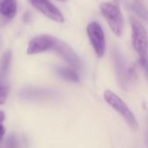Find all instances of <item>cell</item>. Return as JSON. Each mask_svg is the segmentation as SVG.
Here are the masks:
<instances>
[{
  "mask_svg": "<svg viewBox=\"0 0 148 148\" xmlns=\"http://www.w3.org/2000/svg\"><path fill=\"white\" fill-rule=\"evenodd\" d=\"M57 1H61V2H64V1H66V0H57Z\"/></svg>",
  "mask_w": 148,
  "mask_h": 148,
  "instance_id": "21",
  "label": "cell"
},
{
  "mask_svg": "<svg viewBox=\"0 0 148 148\" xmlns=\"http://www.w3.org/2000/svg\"><path fill=\"white\" fill-rule=\"evenodd\" d=\"M56 72L63 80L73 82H80V77L74 69L67 68V67H56Z\"/></svg>",
  "mask_w": 148,
  "mask_h": 148,
  "instance_id": "11",
  "label": "cell"
},
{
  "mask_svg": "<svg viewBox=\"0 0 148 148\" xmlns=\"http://www.w3.org/2000/svg\"><path fill=\"white\" fill-rule=\"evenodd\" d=\"M89 42L98 57H102L106 51V38L104 31L98 22H91L87 27Z\"/></svg>",
  "mask_w": 148,
  "mask_h": 148,
  "instance_id": "4",
  "label": "cell"
},
{
  "mask_svg": "<svg viewBox=\"0 0 148 148\" xmlns=\"http://www.w3.org/2000/svg\"><path fill=\"white\" fill-rule=\"evenodd\" d=\"M103 96L107 103L110 105L115 111H117L125 119V121L132 129L138 130L139 123L134 114L132 113L130 108L127 107V105L124 102V101L121 97H119L115 93H114L111 90H106L104 92Z\"/></svg>",
  "mask_w": 148,
  "mask_h": 148,
  "instance_id": "3",
  "label": "cell"
},
{
  "mask_svg": "<svg viewBox=\"0 0 148 148\" xmlns=\"http://www.w3.org/2000/svg\"><path fill=\"white\" fill-rule=\"evenodd\" d=\"M29 1L37 10H39L41 13H42L49 19L57 23L64 22V17L62 12L49 0H29Z\"/></svg>",
  "mask_w": 148,
  "mask_h": 148,
  "instance_id": "8",
  "label": "cell"
},
{
  "mask_svg": "<svg viewBox=\"0 0 148 148\" xmlns=\"http://www.w3.org/2000/svg\"><path fill=\"white\" fill-rule=\"evenodd\" d=\"M4 120V113L3 111H0V123H3Z\"/></svg>",
  "mask_w": 148,
  "mask_h": 148,
  "instance_id": "19",
  "label": "cell"
},
{
  "mask_svg": "<svg viewBox=\"0 0 148 148\" xmlns=\"http://www.w3.org/2000/svg\"><path fill=\"white\" fill-rule=\"evenodd\" d=\"M4 133H5V128H4V127L3 126V124L0 123V144H1V142H2V140H3Z\"/></svg>",
  "mask_w": 148,
  "mask_h": 148,
  "instance_id": "18",
  "label": "cell"
},
{
  "mask_svg": "<svg viewBox=\"0 0 148 148\" xmlns=\"http://www.w3.org/2000/svg\"><path fill=\"white\" fill-rule=\"evenodd\" d=\"M146 140H147V146H148V134H147V137H146Z\"/></svg>",
  "mask_w": 148,
  "mask_h": 148,
  "instance_id": "20",
  "label": "cell"
},
{
  "mask_svg": "<svg viewBox=\"0 0 148 148\" xmlns=\"http://www.w3.org/2000/svg\"><path fill=\"white\" fill-rule=\"evenodd\" d=\"M9 94V88L8 87H0V105L5 103Z\"/></svg>",
  "mask_w": 148,
  "mask_h": 148,
  "instance_id": "15",
  "label": "cell"
},
{
  "mask_svg": "<svg viewBox=\"0 0 148 148\" xmlns=\"http://www.w3.org/2000/svg\"><path fill=\"white\" fill-rule=\"evenodd\" d=\"M12 59V52L10 49L6 50L1 59H0V76L2 78H5L10 67V62Z\"/></svg>",
  "mask_w": 148,
  "mask_h": 148,
  "instance_id": "13",
  "label": "cell"
},
{
  "mask_svg": "<svg viewBox=\"0 0 148 148\" xmlns=\"http://www.w3.org/2000/svg\"><path fill=\"white\" fill-rule=\"evenodd\" d=\"M0 148H2V147H1V146H0Z\"/></svg>",
  "mask_w": 148,
  "mask_h": 148,
  "instance_id": "22",
  "label": "cell"
},
{
  "mask_svg": "<svg viewBox=\"0 0 148 148\" xmlns=\"http://www.w3.org/2000/svg\"><path fill=\"white\" fill-rule=\"evenodd\" d=\"M5 148H19V143L14 134H10L5 142Z\"/></svg>",
  "mask_w": 148,
  "mask_h": 148,
  "instance_id": "14",
  "label": "cell"
},
{
  "mask_svg": "<svg viewBox=\"0 0 148 148\" xmlns=\"http://www.w3.org/2000/svg\"><path fill=\"white\" fill-rule=\"evenodd\" d=\"M17 10L16 0H0V15L8 20L15 17Z\"/></svg>",
  "mask_w": 148,
  "mask_h": 148,
  "instance_id": "10",
  "label": "cell"
},
{
  "mask_svg": "<svg viewBox=\"0 0 148 148\" xmlns=\"http://www.w3.org/2000/svg\"><path fill=\"white\" fill-rule=\"evenodd\" d=\"M100 9L114 34L121 36L124 29V18L120 8L113 3L104 2L101 3Z\"/></svg>",
  "mask_w": 148,
  "mask_h": 148,
  "instance_id": "2",
  "label": "cell"
},
{
  "mask_svg": "<svg viewBox=\"0 0 148 148\" xmlns=\"http://www.w3.org/2000/svg\"><path fill=\"white\" fill-rule=\"evenodd\" d=\"M56 37L50 35H41L32 38L27 48L28 55H36L51 51Z\"/></svg>",
  "mask_w": 148,
  "mask_h": 148,
  "instance_id": "7",
  "label": "cell"
},
{
  "mask_svg": "<svg viewBox=\"0 0 148 148\" xmlns=\"http://www.w3.org/2000/svg\"><path fill=\"white\" fill-rule=\"evenodd\" d=\"M112 56H113V61L114 64L115 73L120 82V84L121 85L122 88H126L127 87L128 81L130 79L129 69L127 67V63L123 56L117 49H113Z\"/></svg>",
  "mask_w": 148,
  "mask_h": 148,
  "instance_id": "9",
  "label": "cell"
},
{
  "mask_svg": "<svg viewBox=\"0 0 148 148\" xmlns=\"http://www.w3.org/2000/svg\"><path fill=\"white\" fill-rule=\"evenodd\" d=\"M51 51L56 53L62 60H64L73 69L80 68L81 62L78 56L74 51V49L65 42L56 38Z\"/></svg>",
  "mask_w": 148,
  "mask_h": 148,
  "instance_id": "5",
  "label": "cell"
},
{
  "mask_svg": "<svg viewBox=\"0 0 148 148\" xmlns=\"http://www.w3.org/2000/svg\"><path fill=\"white\" fill-rule=\"evenodd\" d=\"M129 8L140 19H142L145 22H148V10L144 6L142 1H140V0H133L129 3Z\"/></svg>",
  "mask_w": 148,
  "mask_h": 148,
  "instance_id": "12",
  "label": "cell"
},
{
  "mask_svg": "<svg viewBox=\"0 0 148 148\" xmlns=\"http://www.w3.org/2000/svg\"><path fill=\"white\" fill-rule=\"evenodd\" d=\"M30 20H31V14H30V12H29V11L25 12L23 15V23H29L30 22Z\"/></svg>",
  "mask_w": 148,
  "mask_h": 148,
  "instance_id": "17",
  "label": "cell"
},
{
  "mask_svg": "<svg viewBox=\"0 0 148 148\" xmlns=\"http://www.w3.org/2000/svg\"><path fill=\"white\" fill-rule=\"evenodd\" d=\"M21 99L29 101H40L49 99H54L56 96V93L45 88H25L19 92Z\"/></svg>",
  "mask_w": 148,
  "mask_h": 148,
  "instance_id": "6",
  "label": "cell"
},
{
  "mask_svg": "<svg viewBox=\"0 0 148 148\" xmlns=\"http://www.w3.org/2000/svg\"><path fill=\"white\" fill-rule=\"evenodd\" d=\"M139 62L140 64V66L144 69V70L146 71L148 77V58L147 57H140L139 59Z\"/></svg>",
  "mask_w": 148,
  "mask_h": 148,
  "instance_id": "16",
  "label": "cell"
},
{
  "mask_svg": "<svg viewBox=\"0 0 148 148\" xmlns=\"http://www.w3.org/2000/svg\"><path fill=\"white\" fill-rule=\"evenodd\" d=\"M130 24L132 29V46L140 57H147L148 34L143 23L137 18L131 16Z\"/></svg>",
  "mask_w": 148,
  "mask_h": 148,
  "instance_id": "1",
  "label": "cell"
}]
</instances>
